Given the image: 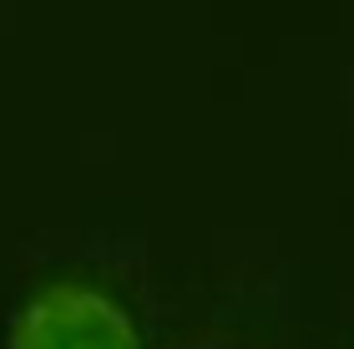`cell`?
<instances>
[{
	"label": "cell",
	"instance_id": "obj_1",
	"mask_svg": "<svg viewBox=\"0 0 354 349\" xmlns=\"http://www.w3.org/2000/svg\"><path fill=\"white\" fill-rule=\"evenodd\" d=\"M6 349H142V329L102 283L46 279L15 304Z\"/></svg>",
	"mask_w": 354,
	"mask_h": 349
}]
</instances>
